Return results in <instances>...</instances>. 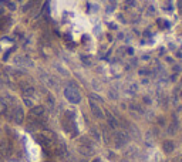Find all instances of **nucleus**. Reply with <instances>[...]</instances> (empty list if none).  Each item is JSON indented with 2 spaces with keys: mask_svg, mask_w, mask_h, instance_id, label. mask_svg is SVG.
Masks as SVG:
<instances>
[{
  "mask_svg": "<svg viewBox=\"0 0 182 162\" xmlns=\"http://www.w3.org/2000/svg\"><path fill=\"white\" fill-rule=\"evenodd\" d=\"M174 142L171 141V139H166V141H164V144H162V149H164V152H166V154H169V152H172L174 151Z\"/></svg>",
  "mask_w": 182,
  "mask_h": 162,
  "instance_id": "nucleus-13",
  "label": "nucleus"
},
{
  "mask_svg": "<svg viewBox=\"0 0 182 162\" xmlns=\"http://www.w3.org/2000/svg\"><path fill=\"white\" fill-rule=\"evenodd\" d=\"M127 142H128V135L125 132H122V131H115V134H114V145L117 148H121Z\"/></svg>",
  "mask_w": 182,
  "mask_h": 162,
  "instance_id": "nucleus-7",
  "label": "nucleus"
},
{
  "mask_svg": "<svg viewBox=\"0 0 182 162\" xmlns=\"http://www.w3.org/2000/svg\"><path fill=\"white\" fill-rule=\"evenodd\" d=\"M0 152L4 157H10L13 152V141L10 137H3L0 139Z\"/></svg>",
  "mask_w": 182,
  "mask_h": 162,
  "instance_id": "nucleus-4",
  "label": "nucleus"
},
{
  "mask_svg": "<svg viewBox=\"0 0 182 162\" xmlns=\"http://www.w3.org/2000/svg\"><path fill=\"white\" fill-rule=\"evenodd\" d=\"M30 115L41 117V115H44V108H43L41 105H34V107H32V110H30Z\"/></svg>",
  "mask_w": 182,
  "mask_h": 162,
  "instance_id": "nucleus-12",
  "label": "nucleus"
},
{
  "mask_svg": "<svg viewBox=\"0 0 182 162\" xmlns=\"http://www.w3.org/2000/svg\"><path fill=\"white\" fill-rule=\"evenodd\" d=\"M178 127H179V124H178V119L177 118H172V122H171V125H169V134H177L178 132Z\"/></svg>",
  "mask_w": 182,
  "mask_h": 162,
  "instance_id": "nucleus-14",
  "label": "nucleus"
},
{
  "mask_svg": "<svg viewBox=\"0 0 182 162\" xmlns=\"http://www.w3.org/2000/svg\"><path fill=\"white\" fill-rule=\"evenodd\" d=\"M90 110H91V113H93V115L95 117V118H102V110H101V107H100L98 104L94 101V100H91L90 98Z\"/></svg>",
  "mask_w": 182,
  "mask_h": 162,
  "instance_id": "nucleus-8",
  "label": "nucleus"
},
{
  "mask_svg": "<svg viewBox=\"0 0 182 162\" xmlns=\"http://www.w3.org/2000/svg\"><path fill=\"white\" fill-rule=\"evenodd\" d=\"M7 6H9V9H12V10H14L16 7H14V4L12 3V1H7Z\"/></svg>",
  "mask_w": 182,
  "mask_h": 162,
  "instance_id": "nucleus-17",
  "label": "nucleus"
},
{
  "mask_svg": "<svg viewBox=\"0 0 182 162\" xmlns=\"http://www.w3.org/2000/svg\"><path fill=\"white\" fill-rule=\"evenodd\" d=\"M7 117L10 119H13L16 124H21L24 119V113L21 110V107L19 104H9V111H7Z\"/></svg>",
  "mask_w": 182,
  "mask_h": 162,
  "instance_id": "nucleus-1",
  "label": "nucleus"
},
{
  "mask_svg": "<svg viewBox=\"0 0 182 162\" xmlns=\"http://www.w3.org/2000/svg\"><path fill=\"white\" fill-rule=\"evenodd\" d=\"M137 90H138V87H137V84L135 82H133L128 88H127V91L130 93V94H134V93H137Z\"/></svg>",
  "mask_w": 182,
  "mask_h": 162,
  "instance_id": "nucleus-15",
  "label": "nucleus"
},
{
  "mask_svg": "<svg viewBox=\"0 0 182 162\" xmlns=\"http://www.w3.org/2000/svg\"><path fill=\"white\" fill-rule=\"evenodd\" d=\"M90 134H93V137H94V139H95V141H100V134L95 130H91V131H90Z\"/></svg>",
  "mask_w": 182,
  "mask_h": 162,
  "instance_id": "nucleus-16",
  "label": "nucleus"
},
{
  "mask_svg": "<svg viewBox=\"0 0 182 162\" xmlns=\"http://www.w3.org/2000/svg\"><path fill=\"white\" fill-rule=\"evenodd\" d=\"M130 111L134 114H137V115H142V114L145 113V110H144V107L141 105V104H137V102H133V104H130Z\"/></svg>",
  "mask_w": 182,
  "mask_h": 162,
  "instance_id": "nucleus-10",
  "label": "nucleus"
},
{
  "mask_svg": "<svg viewBox=\"0 0 182 162\" xmlns=\"http://www.w3.org/2000/svg\"><path fill=\"white\" fill-rule=\"evenodd\" d=\"M78 152L83 154L84 157H90V155H93L94 148H93L91 142H90L87 138H81V141H80V144H78Z\"/></svg>",
  "mask_w": 182,
  "mask_h": 162,
  "instance_id": "nucleus-5",
  "label": "nucleus"
},
{
  "mask_svg": "<svg viewBox=\"0 0 182 162\" xmlns=\"http://www.w3.org/2000/svg\"><path fill=\"white\" fill-rule=\"evenodd\" d=\"M107 122H108V127L111 130H118L120 128V121L117 119V117H114L113 114L107 113Z\"/></svg>",
  "mask_w": 182,
  "mask_h": 162,
  "instance_id": "nucleus-9",
  "label": "nucleus"
},
{
  "mask_svg": "<svg viewBox=\"0 0 182 162\" xmlns=\"http://www.w3.org/2000/svg\"><path fill=\"white\" fill-rule=\"evenodd\" d=\"M0 162H1V155H0Z\"/></svg>",
  "mask_w": 182,
  "mask_h": 162,
  "instance_id": "nucleus-19",
  "label": "nucleus"
},
{
  "mask_svg": "<svg viewBox=\"0 0 182 162\" xmlns=\"http://www.w3.org/2000/svg\"><path fill=\"white\" fill-rule=\"evenodd\" d=\"M7 111H9V102H7V100L0 97V114L1 115H7Z\"/></svg>",
  "mask_w": 182,
  "mask_h": 162,
  "instance_id": "nucleus-11",
  "label": "nucleus"
},
{
  "mask_svg": "<svg viewBox=\"0 0 182 162\" xmlns=\"http://www.w3.org/2000/svg\"><path fill=\"white\" fill-rule=\"evenodd\" d=\"M46 125V119L44 115L41 117H36V115H30L29 114V119H27V130L33 131V130H40Z\"/></svg>",
  "mask_w": 182,
  "mask_h": 162,
  "instance_id": "nucleus-3",
  "label": "nucleus"
},
{
  "mask_svg": "<svg viewBox=\"0 0 182 162\" xmlns=\"http://www.w3.org/2000/svg\"><path fill=\"white\" fill-rule=\"evenodd\" d=\"M64 95H66L67 100H68L70 102H73V104H78V102L81 101L80 93H78L74 87H67L66 90H64Z\"/></svg>",
  "mask_w": 182,
  "mask_h": 162,
  "instance_id": "nucleus-6",
  "label": "nucleus"
},
{
  "mask_svg": "<svg viewBox=\"0 0 182 162\" xmlns=\"http://www.w3.org/2000/svg\"><path fill=\"white\" fill-rule=\"evenodd\" d=\"M172 162H182V155H179V157H177V158H175V159H174Z\"/></svg>",
  "mask_w": 182,
  "mask_h": 162,
  "instance_id": "nucleus-18",
  "label": "nucleus"
},
{
  "mask_svg": "<svg viewBox=\"0 0 182 162\" xmlns=\"http://www.w3.org/2000/svg\"><path fill=\"white\" fill-rule=\"evenodd\" d=\"M63 127H64V130L67 132H70L71 135H76L77 134V125H76V119H74V114L73 113H66L64 114V117H63Z\"/></svg>",
  "mask_w": 182,
  "mask_h": 162,
  "instance_id": "nucleus-2",
  "label": "nucleus"
}]
</instances>
